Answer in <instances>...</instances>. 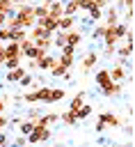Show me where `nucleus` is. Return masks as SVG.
<instances>
[{
  "instance_id": "nucleus-19",
  "label": "nucleus",
  "mask_w": 135,
  "mask_h": 147,
  "mask_svg": "<svg viewBox=\"0 0 135 147\" xmlns=\"http://www.w3.org/2000/svg\"><path fill=\"white\" fill-rule=\"evenodd\" d=\"M32 14H34V18H43V16H48V5H43V2L32 5Z\"/></svg>"
},
{
  "instance_id": "nucleus-13",
  "label": "nucleus",
  "mask_w": 135,
  "mask_h": 147,
  "mask_svg": "<svg viewBox=\"0 0 135 147\" xmlns=\"http://www.w3.org/2000/svg\"><path fill=\"white\" fill-rule=\"evenodd\" d=\"M7 57H21V51H18V44H16V41L5 44V60H7Z\"/></svg>"
},
{
  "instance_id": "nucleus-28",
  "label": "nucleus",
  "mask_w": 135,
  "mask_h": 147,
  "mask_svg": "<svg viewBox=\"0 0 135 147\" xmlns=\"http://www.w3.org/2000/svg\"><path fill=\"white\" fill-rule=\"evenodd\" d=\"M87 16H89V21H101V18H103V11L96 9V7H89V9H87Z\"/></svg>"
},
{
  "instance_id": "nucleus-30",
  "label": "nucleus",
  "mask_w": 135,
  "mask_h": 147,
  "mask_svg": "<svg viewBox=\"0 0 135 147\" xmlns=\"http://www.w3.org/2000/svg\"><path fill=\"white\" fill-rule=\"evenodd\" d=\"M0 14H14V5L9 2V0H0Z\"/></svg>"
},
{
  "instance_id": "nucleus-26",
  "label": "nucleus",
  "mask_w": 135,
  "mask_h": 147,
  "mask_svg": "<svg viewBox=\"0 0 135 147\" xmlns=\"http://www.w3.org/2000/svg\"><path fill=\"white\" fill-rule=\"evenodd\" d=\"M34 94H37V101H43V103H48L50 87H39V90H34Z\"/></svg>"
},
{
  "instance_id": "nucleus-14",
  "label": "nucleus",
  "mask_w": 135,
  "mask_h": 147,
  "mask_svg": "<svg viewBox=\"0 0 135 147\" xmlns=\"http://www.w3.org/2000/svg\"><path fill=\"white\" fill-rule=\"evenodd\" d=\"M117 55H119V60H128L133 55V41H124V46H119Z\"/></svg>"
},
{
  "instance_id": "nucleus-25",
  "label": "nucleus",
  "mask_w": 135,
  "mask_h": 147,
  "mask_svg": "<svg viewBox=\"0 0 135 147\" xmlns=\"http://www.w3.org/2000/svg\"><path fill=\"white\" fill-rule=\"evenodd\" d=\"M73 14H78L76 0H66V2H64V16H73Z\"/></svg>"
},
{
  "instance_id": "nucleus-18",
  "label": "nucleus",
  "mask_w": 135,
  "mask_h": 147,
  "mask_svg": "<svg viewBox=\"0 0 135 147\" xmlns=\"http://www.w3.org/2000/svg\"><path fill=\"white\" fill-rule=\"evenodd\" d=\"M32 129H34V122H30V119H23V122H18V133L25 138V136H30L32 133Z\"/></svg>"
},
{
  "instance_id": "nucleus-34",
  "label": "nucleus",
  "mask_w": 135,
  "mask_h": 147,
  "mask_svg": "<svg viewBox=\"0 0 135 147\" xmlns=\"http://www.w3.org/2000/svg\"><path fill=\"white\" fill-rule=\"evenodd\" d=\"M89 2H92V7H96V9H101V11L108 7V0H89Z\"/></svg>"
},
{
  "instance_id": "nucleus-6",
  "label": "nucleus",
  "mask_w": 135,
  "mask_h": 147,
  "mask_svg": "<svg viewBox=\"0 0 135 147\" xmlns=\"http://www.w3.org/2000/svg\"><path fill=\"white\" fill-rule=\"evenodd\" d=\"M37 25H41L46 32H57V18H50V16H43V18H37Z\"/></svg>"
},
{
  "instance_id": "nucleus-41",
  "label": "nucleus",
  "mask_w": 135,
  "mask_h": 147,
  "mask_svg": "<svg viewBox=\"0 0 135 147\" xmlns=\"http://www.w3.org/2000/svg\"><path fill=\"white\" fill-rule=\"evenodd\" d=\"M5 108H7V96H2V99H0V115L5 113Z\"/></svg>"
},
{
  "instance_id": "nucleus-23",
  "label": "nucleus",
  "mask_w": 135,
  "mask_h": 147,
  "mask_svg": "<svg viewBox=\"0 0 135 147\" xmlns=\"http://www.w3.org/2000/svg\"><path fill=\"white\" fill-rule=\"evenodd\" d=\"M89 113H92V106H89V103H82V106L78 108V113H76V119H78V122H80V119H87Z\"/></svg>"
},
{
  "instance_id": "nucleus-44",
  "label": "nucleus",
  "mask_w": 135,
  "mask_h": 147,
  "mask_svg": "<svg viewBox=\"0 0 135 147\" xmlns=\"http://www.w3.org/2000/svg\"><path fill=\"white\" fill-rule=\"evenodd\" d=\"M119 5H124V7L128 9V7H133V0H119Z\"/></svg>"
},
{
  "instance_id": "nucleus-22",
  "label": "nucleus",
  "mask_w": 135,
  "mask_h": 147,
  "mask_svg": "<svg viewBox=\"0 0 135 147\" xmlns=\"http://www.w3.org/2000/svg\"><path fill=\"white\" fill-rule=\"evenodd\" d=\"M50 74H53V76H59V78H69V76H71V74H69V69H64L59 62H55V64H53Z\"/></svg>"
},
{
  "instance_id": "nucleus-16",
  "label": "nucleus",
  "mask_w": 135,
  "mask_h": 147,
  "mask_svg": "<svg viewBox=\"0 0 135 147\" xmlns=\"http://www.w3.org/2000/svg\"><path fill=\"white\" fill-rule=\"evenodd\" d=\"M82 103H85V92H80V94H76V96L71 99V103H69V110L76 115V113H78V108H80Z\"/></svg>"
},
{
  "instance_id": "nucleus-2",
  "label": "nucleus",
  "mask_w": 135,
  "mask_h": 147,
  "mask_svg": "<svg viewBox=\"0 0 135 147\" xmlns=\"http://www.w3.org/2000/svg\"><path fill=\"white\" fill-rule=\"evenodd\" d=\"M121 124V119L114 115V113H101L98 115V119H96V126H94V131H105V126H119Z\"/></svg>"
},
{
  "instance_id": "nucleus-43",
  "label": "nucleus",
  "mask_w": 135,
  "mask_h": 147,
  "mask_svg": "<svg viewBox=\"0 0 135 147\" xmlns=\"http://www.w3.org/2000/svg\"><path fill=\"white\" fill-rule=\"evenodd\" d=\"M7 18H9V14H0V28L7 25Z\"/></svg>"
},
{
  "instance_id": "nucleus-27",
  "label": "nucleus",
  "mask_w": 135,
  "mask_h": 147,
  "mask_svg": "<svg viewBox=\"0 0 135 147\" xmlns=\"http://www.w3.org/2000/svg\"><path fill=\"white\" fill-rule=\"evenodd\" d=\"M64 44H66V39H64V32H59V30H57V32H53V46L62 48Z\"/></svg>"
},
{
  "instance_id": "nucleus-39",
  "label": "nucleus",
  "mask_w": 135,
  "mask_h": 147,
  "mask_svg": "<svg viewBox=\"0 0 135 147\" xmlns=\"http://www.w3.org/2000/svg\"><path fill=\"white\" fill-rule=\"evenodd\" d=\"M18 83H21L23 87H27V85H32V76H30V74H25V76H23V78H21Z\"/></svg>"
},
{
  "instance_id": "nucleus-4",
  "label": "nucleus",
  "mask_w": 135,
  "mask_h": 147,
  "mask_svg": "<svg viewBox=\"0 0 135 147\" xmlns=\"http://www.w3.org/2000/svg\"><path fill=\"white\" fill-rule=\"evenodd\" d=\"M55 62H57V57H53L50 53H46L43 57H39V60L34 62V67H37V69H41V71H50Z\"/></svg>"
},
{
  "instance_id": "nucleus-5",
  "label": "nucleus",
  "mask_w": 135,
  "mask_h": 147,
  "mask_svg": "<svg viewBox=\"0 0 135 147\" xmlns=\"http://www.w3.org/2000/svg\"><path fill=\"white\" fill-rule=\"evenodd\" d=\"M48 16L59 21V18L64 16V2H62V0H55V2H50V5H48Z\"/></svg>"
},
{
  "instance_id": "nucleus-33",
  "label": "nucleus",
  "mask_w": 135,
  "mask_h": 147,
  "mask_svg": "<svg viewBox=\"0 0 135 147\" xmlns=\"http://www.w3.org/2000/svg\"><path fill=\"white\" fill-rule=\"evenodd\" d=\"M76 5H78V11H87V9L92 7L89 0H76Z\"/></svg>"
},
{
  "instance_id": "nucleus-37",
  "label": "nucleus",
  "mask_w": 135,
  "mask_h": 147,
  "mask_svg": "<svg viewBox=\"0 0 135 147\" xmlns=\"http://www.w3.org/2000/svg\"><path fill=\"white\" fill-rule=\"evenodd\" d=\"M101 34H103V23H101V25H96V30L92 32V39H101Z\"/></svg>"
},
{
  "instance_id": "nucleus-24",
  "label": "nucleus",
  "mask_w": 135,
  "mask_h": 147,
  "mask_svg": "<svg viewBox=\"0 0 135 147\" xmlns=\"http://www.w3.org/2000/svg\"><path fill=\"white\" fill-rule=\"evenodd\" d=\"M59 119H62L64 124H69V126H73V124H78V119H76V115H73L71 110H64V113L59 115Z\"/></svg>"
},
{
  "instance_id": "nucleus-47",
  "label": "nucleus",
  "mask_w": 135,
  "mask_h": 147,
  "mask_svg": "<svg viewBox=\"0 0 135 147\" xmlns=\"http://www.w3.org/2000/svg\"><path fill=\"white\" fill-rule=\"evenodd\" d=\"M50 2H55V0H43V5H50Z\"/></svg>"
},
{
  "instance_id": "nucleus-29",
  "label": "nucleus",
  "mask_w": 135,
  "mask_h": 147,
  "mask_svg": "<svg viewBox=\"0 0 135 147\" xmlns=\"http://www.w3.org/2000/svg\"><path fill=\"white\" fill-rule=\"evenodd\" d=\"M117 94H121V83H112L105 90V96H117Z\"/></svg>"
},
{
  "instance_id": "nucleus-8",
  "label": "nucleus",
  "mask_w": 135,
  "mask_h": 147,
  "mask_svg": "<svg viewBox=\"0 0 135 147\" xmlns=\"http://www.w3.org/2000/svg\"><path fill=\"white\" fill-rule=\"evenodd\" d=\"M57 119H59V115H55V113H46V115H39V117L34 119V124H37V126H46V129H48V126H50L53 122H57Z\"/></svg>"
},
{
  "instance_id": "nucleus-32",
  "label": "nucleus",
  "mask_w": 135,
  "mask_h": 147,
  "mask_svg": "<svg viewBox=\"0 0 135 147\" xmlns=\"http://www.w3.org/2000/svg\"><path fill=\"white\" fill-rule=\"evenodd\" d=\"M57 62H59L64 69H69V67L73 64V55H59V57H57Z\"/></svg>"
},
{
  "instance_id": "nucleus-9",
  "label": "nucleus",
  "mask_w": 135,
  "mask_h": 147,
  "mask_svg": "<svg viewBox=\"0 0 135 147\" xmlns=\"http://www.w3.org/2000/svg\"><path fill=\"white\" fill-rule=\"evenodd\" d=\"M96 83H98V85L103 87V92H105V90L112 85V80H110V71H108V69H101V71H96Z\"/></svg>"
},
{
  "instance_id": "nucleus-20",
  "label": "nucleus",
  "mask_w": 135,
  "mask_h": 147,
  "mask_svg": "<svg viewBox=\"0 0 135 147\" xmlns=\"http://www.w3.org/2000/svg\"><path fill=\"white\" fill-rule=\"evenodd\" d=\"M27 37V30H23V28H18V30H9V41H23Z\"/></svg>"
},
{
  "instance_id": "nucleus-35",
  "label": "nucleus",
  "mask_w": 135,
  "mask_h": 147,
  "mask_svg": "<svg viewBox=\"0 0 135 147\" xmlns=\"http://www.w3.org/2000/svg\"><path fill=\"white\" fill-rule=\"evenodd\" d=\"M23 101L25 103H37V94L34 92H27V94H23Z\"/></svg>"
},
{
  "instance_id": "nucleus-38",
  "label": "nucleus",
  "mask_w": 135,
  "mask_h": 147,
  "mask_svg": "<svg viewBox=\"0 0 135 147\" xmlns=\"http://www.w3.org/2000/svg\"><path fill=\"white\" fill-rule=\"evenodd\" d=\"M62 55H76V48H73V46H66V44H64V46H62Z\"/></svg>"
},
{
  "instance_id": "nucleus-46",
  "label": "nucleus",
  "mask_w": 135,
  "mask_h": 147,
  "mask_svg": "<svg viewBox=\"0 0 135 147\" xmlns=\"http://www.w3.org/2000/svg\"><path fill=\"white\" fill-rule=\"evenodd\" d=\"M9 2H11V5H16V2H18V5H21V2H23V0H9Z\"/></svg>"
},
{
  "instance_id": "nucleus-7",
  "label": "nucleus",
  "mask_w": 135,
  "mask_h": 147,
  "mask_svg": "<svg viewBox=\"0 0 135 147\" xmlns=\"http://www.w3.org/2000/svg\"><path fill=\"white\" fill-rule=\"evenodd\" d=\"M64 39H66V46H78L80 41H82V32L80 30H69V32H64Z\"/></svg>"
},
{
  "instance_id": "nucleus-1",
  "label": "nucleus",
  "mask_w": 135,
  "mask_h": 147,
  "mask_svg": "<svg viewBox=\"0 0 135 147\" xmlns=\"http://www.w3.org/2000/svg\"><path fill=\"white\" fill-rule=\"evenodd\" d=\"M14 16L18 18V23H21L23 30H30V28L37 25V18H34V14H32V5H27V2L16 5V7H14Z\"/></svg>"
},
{
  "instance_id": "nucleus-40",
  "label": "nucleus",
  "mask_w": 135,
  "mask_h": 147,
  "mask_svg": "<svg viewBox=\"0 0 135 147\" xmlns=\"http://www.w3.org/2000/svg\"><path fill=\"white\" fill-rule=\"evenodd\" d=\"M7 142H9V140H7V133L0 131V147H7Z\"/></svg>"
},
{
  "instance_id": "nucleus-36",
  "label": "nucleus",
  "mask_w": 135,
  "mask_h": 147,
  "mask_svg": "<svg viewBox=\"0 0 135 147\" xmlns=\"http://www.w3.org/2000/svg\"><path fill=\"white\" fill-rule=\"evenodd\" d=\"M0 41H9V28H0Z\"/></svg>"
},
{
  "instance_id": "nucleus-17",
  "label": "nucleus",
  "mask_w": 135,
  "mask_h": 147,
  "mask_svg": "<svg viewBox=\"0 0 135 147\" xmlns=\"http://www.w3.org/2000/svg\"><path fill=\"white\" fill-rule=\"evenodd\" d=\"M64 90L62 87H50V94H48V103H55V101H62L64 99Z\"/></svg>"
},
{
  "instance_id": "nucleus-3",
  "label": "nucleus",
  "mask_w": 135,
  "mask_h": 147,
  "mask_svg": "<svg viewBox=\"0 0 135 147\" xmlns=\"http://www.w3.org/2000/svg\"><path fill=\"white\" fill-rule=\"evenodd\" d=\"M48 138H50V129H46V126H37V124H34L32 133L25 136V142L34 145V142H43V140H48Z\"/></svg>"
},
{
  "instance_id": "nucleus-48",
  "label": "nucleus",
  "mask_w": 135,
  "mask_h": 147,
  "mask_svg": "<svg viewBox=\"0 0 135 147\" xmlns=\"http://www.w3.org/2000/svg\"><path fill=\"white\" fill-rule=\"evenodd\" d=\"M124 147H130V145H124Z\"/></svg>"
},
{
  "instance_id": "nucleus-45",
  "label": "nucleus",
  "mask_w": 135,
  "mask_h": 147,
  "mask_svg": "<svg viewBox=\"0 0 135 147\" xmlns=\"http://www.w3.org/2000/svg\"><path fill=\"white\" fill-rule=\"evenodd\" d=\"M2 62H5V46L0 44V64H2Z\"/></svg>"
},
{
  "instance_id": "nucleus-11",
  "label": "nucleus",
  "mask_w": 135,
  "mask_h": 147,
  "mask_svg": "<svg viewBox=\"0 0 135 147\" xmlns=\"http://www.w3.org/2000/svg\"><path fill=\"white\" fill-rule=\"evenodd\" d=\"M73 23H76L73 16H62V18L57 21V30H59V32H69V30H73Z\"/></svg>"
},
{
  "instance_id": "nucleus-21",
  "label": "nucleus",
  "mask_w": 135,
  "mask_h": 147,
  "mask_svg": "<svg viewBox=\"0 0 135 147\" xmlns=\"http://www.w3.org/2000/svg\"><path fill=\"white\" fill-rule=\"evenodd\" d=\"M96 62H98V55H96V53H89V55L82 60V64H80V67H82V71H89Z\"/></svg>"
},
{
  "instance_id": "nucleus-12",
  "label": "nucleus",
  "mask_w": 135,
  "mask_h": 147,
  "mask_svg": "<svg viewBox=\"0 0 135 147\" xmlns=\"http://www.w3.org/2000/svg\"><path fill=\"white\" fill-rule=\"evenodd\" d=\"M25 74H27V71H25V67H16V69H9V71H7V80H9V83H18V80H21Z\"/></svg>"
},
{
  "instance_id": "nucleus-42",
  "label": "nucleus",
  "mask_w": 135,
  "mask_h": 147,
  "mask_svg": "<svg viewBox=\"0 0 135 147\" xmlns=\"http://www.w3.org/2000/svg\"><path fill=\"white\" fill-rule=\"evenodd\" d=\"M9 124V117H5V115H0V129H5Z\"/></svg>"
},
{
  "instance_id": "nucleus-31",
  "label": "nucleus",
  "mask_w": 135,
  "mask_h": 147,
  "mask_svg": "<svg viewBox=\"0 0 135 147\" xmlns=\"http://www.w3.org/2000/svg\"><path fill=\"white\" fill-rule=\"evenodd\" d=\"M21 60H23V57H7L2 64H5L7 69H16V67H21Z\"/></svg>"
},
{
  "instance_id": "nucleus-15",
  "label": "nucleus",
  "mask_w": 135,
  "mask_h": 147,
  "mask_svg": "<svg viewBox=\"0 0 135 147\" xmlns=\"http://www.w3.org/2000/svg\"><path fill=\"white\" fill-rule=\"evenodd\" d=\"M124 78H126V71H124V67H119V64H117L114 69H110V80H112V83H121Z\"/></svg>"
},
{
  "instance_id": "nucleus-10",
  "label": "nucleus",
  "mask_w": 135,
  "mask_h": 147,
  "mask_svg": "<svg viewBox=\"0 0 135 147\" xmlns=\"http://www.w3.org/2000/svg\"><path fill=\"white\" fill-rule=\"evenodd\" d=\"M117 23H119V9L105 7V25H117Z\"/></svg>"
}]
</instances>
